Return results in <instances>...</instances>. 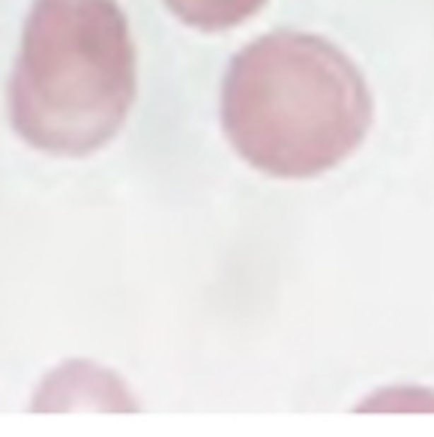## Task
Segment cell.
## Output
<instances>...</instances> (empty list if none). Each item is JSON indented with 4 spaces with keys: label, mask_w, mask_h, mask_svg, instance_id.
<instances>
[{
    "label": "cell",
    "mask_w": 434,
    "mask_h": 437,
    "mask_svg": "<svg viewBox=\"0 0 434 437\" xmlns=\"http://www.w3.org/2000/svg\"><path fill=\"white\" fill-rule=\"evenodd\" d=\"M363 72L333 42L278 30L231 60L222 126L234 150L270 177H317L341 165L372 126Z\"/></svg>",
    "instance_id": "obj_1"
},
{
    "label": "cell",
    "mask_w": 434,
    "mask_h": 437,
    "mask_svg": "<svg viewBox=\"0 0 434 437\" xmlns=\"http://www.w3.org/2000/svg\"><path fill=\"white\" fill-rule=\"evenodd\" d=\"M135 102V45L114 0H36L9 81L12 126L51 156L108 144Z\"/></svg>",
    "instance_id": "obj_2"
},
{
    "label": "cell",
    "mask_w": 434,
    "mask_h": 437,
    "mask_svg": "<svg viewBox=\"0 0 434 437\" xmlns=\"http://www.w3.org/2000/svg\"><path fill=\"white\" fill-rule=\"evenodd\" d=\"M180 21L198 30H228L249 21L266 0H165Z\"/></svg>",
    "instance_id": "obj_3"
}]
</instances>
